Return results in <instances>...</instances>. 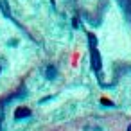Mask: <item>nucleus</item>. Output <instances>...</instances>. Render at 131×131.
Returning <instances> with one entry per match:
<instances>
[{
  "mask_svg": "<svg viewBox=\"0 0 131 131\" xmlns=\"http://www.w3.org/2000/svg\"><path fill=\"white\" fill-rule=\"evenodd\" d=\"M90 45H92V61H93V68L95 70H101V58L95 50V36L90 34Z\"/></svg>",
  "mask_w": 131,
  "mask_h": 131,
  "instance_id": "1",
  "label": "nucleus"
},
{
  "mask_svg": "<svg viewBox=\"0 0 131 131\" xmlns=\"http://www.w3.org/2000/svg\"><path fill=\"white\" fill-rule=\"evenodd\" d=\"M29 115H31V110L29 108H24V106H20L15 111V118H24V117H29Z\"/></svg>",
  "mask_w": 131,
  "mask_h": 131,
  "instance_id": "2",
  "label": "nucleus"
},
{
  "mask_svg": "<svg viewBox=\"0 0 131 131\" xmlns=\"http://www.w3.org/2000/svg\"><path fill=\"white\" fill-rule=\"evenodd\" d=\"M56 74H58V70L50 65V67L47 68V77H49V79H54V77H56Z\"/></svg>",
  "mask_w": 131,
  "mask_h": 131,
  "instance_id": "3",
  "label": "nucleus"
},
{
  "mask_svg": "<svg viewBox=\"0 0 131 131\" xmlns=\"http://www.w3.org/2000/svg\"><path fill=\"white\" fill-rule=\"evenodd\" d=\"M127 131H131V124H129V126H127Z\"/></svg>",
  "mask_w": 131,
  "mask_h": 131,
  "instance_id": "4",
  "label": "nucleus"
}]
</instances>
